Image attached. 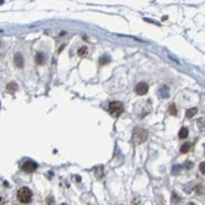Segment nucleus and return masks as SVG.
Wrapping results in <instances>:
<instances>
[{
	"mask_svg": "<svg viewBox=\"0 0 205 205\" xmlns=\"http://www.w3.org/2000/svg\"><path fill=\"white\" fill-rule=\"evenodd\" d=\"M22 170H25L26 172H33L37 170V163L31 161V160H28V161H26L22 165Z\"/></svg>",
	"mask_w": 205,
	"mask_h": 205,
	"instance_id": "39448f33",
	"label": "nucleus"
},
{
	"mask_svg": "<svg viewBox=\"0 0 205 205\" xmlns=\"http://www.w3.org/2000/svg\"><path fill=\"white\" fill-rule=\"evenodd\" d=\"M199 170H200V172H202L203 174H205V162H202L199 165Z\"/></svg>",
	"mask_w": 205,
	"mask_h": 205,
	"instance_id": "2eb2a0df",
	"label": "nucleus"
},
{
	"mask_svg": "<svg viewBox=\"0 0 205 205\" xmlns=\"http://www.w3.org/2000/svg\"><path fill=\"white\" fill-rule=\"evenodd\" d=\"M178 202V198L176 196V194H173V203H177Z\"/></svg>",
	"mask_w": 205,
	"mask_h": 205,
	"instance_id": "dca6fc26",
	"label": "nucleus"
},
{
	"mask_svg": "<svg viewBox=\"0 0 205 205\" xmlns=\"http://www.w3.org/2000/svg\"><path fill=\"white\" fill-rule=\"evenodd\" d=\"M47 205H54V198L53 196H48L47 198Z\"/></svg>",
	"mask_w": 205,
	"mask_h": 205,
	"instance_id": "4468645a",
	"label": "nucleus"
},
{
	"mask_svg": "<svg viewBox=\"0 0 205 205\" xmlns=\"http://www.w3.org/2000/svg\"><path fill=\"white\" fill-rule=\"evenodd\" d=\"M123 110H124V106H123V103H120V102L113 101L109 103V113L112 114L113 117L120 116L123 113Z\"/></svg>",
	"mask_w": 205,
	"mask_h": 205,
	"instance_id": "7ed1b4c3",
	"label": "nucleus"
},
{
	"mask_svg": "<svg viewBox=\"0 0 205 205\" xmlns=\"http://www.w3.org/2000/svg\"><path fill=\"white\" fill-rule=\"evenodd\" d=\"M15 65L17 68H22L23 67V58H22V55L20 54V53H17V54L15 55Z\"/></svg>",
	"mask_w": 205,
	"mask_h": 205,
	"instance_id": "423d86ee",
	"label": "nucleus"
},
{
	"mask_svg": "<svg viewBox=\"0 0 205 205\" xmlns=\"http://www.w3.org/2000/svg\"><path fill=\"white\" fill-rule=\"evenodd\" d=\"M168 112L172 114V116H176V114H177V109H176V104H174V103H171V104H170Z\"/></svg>",
	"mask_w": 205,
	"mask_h": 205,
	"instance_id": "f8f14e48",
	"label": "nucleus"
},
{
	"mask_svg": "<svg viewBox=\"0 0 205 205\" xmlns=\"http://www.w3.org/2000/svg\"><path fill=\"white\" fill-rule=\"evenodd\" d=\"M188 205H195V204H194V203H189V204H188Z\"/></svg>",
	"mask_w": 205,
	"mask_h": 205,
	"instance_id": "f3484780",
	"label": "nucleus"
},
{
	"mask_svg": "<svg viewBox=\"0 0 205 205\" xmlns=\"http://www.w3.org/2000/svg\"><path fill=\"white\" fill-rule=\"evenodd\" d=\"M86 51H87V48L86 47H83V48H80L79 51H77V54H79L80 57H84L86 54Z\"/></svg>",
	"mask_w": 205,
	"mask_h": 205,
	"instance_id": "ddd939ff",
	"label": "nucleus"
},
{
	"mask_svg": "<svg viewBox=\"0 0 205 205\" xmlns=\"http://www.w3.org/2000/svg\"><path fill=\"white\" fill-rule=\"evenodd\" d=\"M189 150H190V144L189 142H186V144H183L181 146V152L182 154H187Z\"/></svg>",
	"mask_w": 205,
	"mask_h": 205,
	"instance_id": "9b49d317",
	"label": "nucleus"
},
{
	"mask_svg": "<svg viewBox=\"0 0 205 205\" xmlns=\"http://www.w3.org/2000/svg\"><path fill=\"white\" fill-rule=\"evenodd\" d=\"M196 112H198V109H196V108H190V109H188L187 112H186V117H187V118H192L193 116H195Z\"/></svg>",
	"mask_w": 205,
	"mask_h": 205,
	"instance_id": "1a4fd4ad",
	"label": "nucleus"
},
{
	"mask_svg": "<svg viewBox=\"0 0 205 205\" xmlns=\"http://www.w3.org/2000/svg\"><path fill=\"white\" fill-rule=\"evenodd\" d=\"M17 199L22 204H28L32 200V192L27 187H22L17 190Z\"/></svg>",
	"mask_w": 205,
	"mask_h": 205,
	"instance_id": "f257e3e1",
	"label": "nucleus"
},
{
	"mask_svg": "<svg viewBox=\"0 0 205 205\" xmlns=\"http://www.w3.org/2000/svg\"><path fill=\"white\" fill-rule=\"evenodd\" d=\"M147 91H149V85L146 83H139L136 86H135V92L138 95H146Z\"/></svg>",
	"mask_w": 205,
	"mask_h": 205,
	"instance_id": "20e7f679",
	"label": "nucleus"
},
{
	"mask_svg": "<svg viewBox=\"0 0 205 205\" xmlns=\"http://www.w3.org/2000/svg\"><path fill=\"white\" fill-rule=\"evenodd\" d=\"M6 90H7L9 92L17 91V84L14 83V81H12V83H9V84H7V86H6Z\"/></svg>",
	"mask_w": 205,
	"mask_h": 205,
	"instance_id": "0eeeda50",
	"label": "nucleus"
},
{
	"mask_svg": "<svg viewBox=\"0 0 205 205\" xmlns=\"http://www.w3.org/2000/svg\"><path fill=\"white\" fill-rule=\"evenodd\" d=\"M147 139V132L142 128H135L133 133V140L135 144H141Z\"/></svg>",
	"mask_w": 205,
	"mask_h": 205,
	"instance_id": "f03ea898",
	"label": "nucleus"
},
{
	"mask_svg": "<svg viewBox=\"0 0 205 205\" xmlns=\"http://www.w3.org/2000/svg\"><path fill=\"white\" fill-rule=\"evenodd\" d=\"M61 205H68V204H61Z\"/></svg>",
	"mask_w": 205,
	"mask_h": 205,
	"instance_id": "a211bd4d",
	"label": "nucleus"
},
{
	"mask_svg": "<svg viewBox=\"0 0 205 205\" xmlns=\"http://www.w3.org/2000/svg\"><path fill=\"white\" fill-rule=\"evenodd\" d=\"M44 59H46V55L43 54V53H37V55H36V61H37V64H43L44 63Z\"/></svg>",
	"mask_w": 205,
	"mask_h": 205,
	"instance_id": "6e6552de",
	"label": "nucleus"
},
{
	"mask_svg": "<svg viewBox=\"0 0 205 205\" xmlns=\"http://www.w3.org/2000/svg\"><path fill=\"white\" fill-rule=\"evenodd\" d=\"M179 139H187L188 136V129L187 128H182L181 130H179Z\"/></svg>",
	"mask_w": 205,
	"mask_h": 205,
	"instance_id": "9d476101",
	"label": "nucleus"
}]
</instances>
